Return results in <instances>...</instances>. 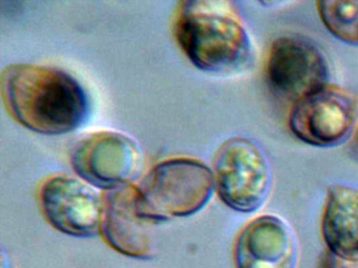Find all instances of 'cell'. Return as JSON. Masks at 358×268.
<instances>
[{"label":"cell","mask_w":358,"mask_h":268,"mask_svg":"<svg viewBox=\"0 0 358 268\" xmlns=\"http://www.w3.org/2000/svg\"><path fill=\"white\" fill-rule=\"evenodd\" d=\"M1 96L12 117L45 135L78 129L89 117L87 92L73 75L56 67L12 64L1 73Z\"/></svg>","instance_id":"6da1fadb"},{"label":"cell","mask_w":358,"mask_h":268,"mask_svg":"<svg viewBox=\"0 0 358 268\" xmlns=\"http://www.w3.org/2000/svg\"><path fill=\"white\" fill-rule=\"evenodd\" d=\"M224 2L180 3L173 33L188 60L203 71L231 73L246 66L252 52L248 31Z\"/></svg>","instance_id":"7a4b0ae2"},{"label":"cell","mask_w":358,"mask_h":268,"mask_svg":"<svg viewBox=\"0 0 358 268\" xmlns=\"http://www.w3.org/2000/svg\"><path fill=\"white\" fill-rule=\"evenodd\" d=\"M215 191L213 171L187 157L157 163L137 186L141 213L155 224L199 213Z\"/></svg>","instance_id":"3957f363"},{"label":"cell","mask_w":358,"mask_h":268,"mask_svg":"<svg viewBox=\"0 0 358 268\" xmlns=\"http://www.w3.org/2000/svg\"><path fill=\"white\" fill-rule=\"evenodd\" d=\"M215 190L229 209L250 214L267 202L273 173L263 149L252 140L234 137L223 142L213 161Z\"/></svg>","instance_id":"277c9868"},{"label":"cell","mask_w":358,"mask_h":268,"mask_svg":"<svg viewBox=\"0 0 358 268\" xmlns=\"http://www.w3.org/2000/svg\"><path fill=\"white\" fill-rule=\"evenodd\" d=\"M328 62L322 50L307 38L282 36L268 52L266 77L272 91L295 103L329 85Z\"/></svg>","instance_id":"5b68a950"},{"label":"cell","mask_w":358,"mask_h":268,"mask_svg":"<svg viewBox=\"0 0 358 268\" xmlns=\"http://www.w3.org/2000/svg\"><path fill=\"white\" fill-rule=\"evenodd\" d=\"M357 115L355 98L341 88L328 85L293 104L289 128L305 144L334 148L351 135Z\"/></svg>","instance_id":"8992f818"},{"label":"cell","mask_w":358,"mask_h":268,"mask_svg":"<svg viewBox=\"0 0 358 268\" xmlns=\"http://www.w3.org/2000/svg\"><path fill=\"white\" fill-rule=\"evenodd\" d=\"M79 177L95 188L112 191L131 184L141 165V152L125 134L100 131L79 140L71 151Z\"/></svg>","instance_id":"52a82bcc"},{"label":"cell","mask_w":358,"mask_h":268,"mask_svg":"<svg viewBox=\"0 0 358 268\" xmlns=\"http://www.w3.org/2000/svg\"><path fill=\"white\" fill-rule=\"evenodd\" d=\"M38 199L48 223L62 234L77 238L100 234L103 198L81 178L51 176L41 184Z\"/></svg>","instance_id":"ba28073f"},{"label":"cell","mask_w":358,"mask_h":268,"mask_svg":"<svg viewBox=\"0 0 358 268\" xmlns=\"http://www.w3.org/2000/svg\"><path fill=\"white\" fill-rule=\"evenodd\" d=\"M152 225L140 209L137 186L127 184L104 195L100 234L117 253L150 259L155 253Z\"/></svg>","instance_id":"9c48e42d"},{"label":"cell","mask_w":358,"mask_h":268,"mask_svg":"<svg viewBox=\"0 0 358 268\" xmlns=\"http://www.w3.org/2000/svg\"><path fill=\"white\" fill-rule=\"evenodd\" d=\"M297 258L294 232L278 216L263 215L251 220L234 243L236 268H296Z\"/></svg>","instance_id":"30bf717a"},{"label":"cell","mask_w":358,"mask_h":268,"mask_svg":"<svg viewBox=\"0 0 358 268\" xmlns=\"http://www.w3.org/2000/svg\"><path fill=\"white\" fill-rule=\"evenodd\" d=\"M322 234L331 255L358 264V188L334 184L328 188Z\"/></svg>","instance_id":"8fae6325"},{"label":"cell","mask_w":358,"mask_h":268,"mask_svg":"<svg viewBox=\"0 0 358 268\" xmlns=\"http://www.w3.org/2000/svg\"><path fill=\"white\" fill-rule=\"evenodd\" d=\"M317 12L335 38L358 46V0H322L317 2Z\"/></svg>","instance_id":"7c38bea8"},{"label":"cell","mask_w":358,"mask_h":268,"mask_svg":"<svg viewBox=\"0 0 358 268\" xmlns=\"http://www.w3.org/2000/svg\"><path fill=\"white\" fill-rule=\"evenodd\" d=\"M318 268H358V264L348 263L326 251L320 258Z\"/></svg>","instance_id":"4fadbf2b"},{"label":"cell","mask_w":358,"mask_h":268,"mask_svg":"<svg viewBox=\"0 0 358 268\" xmlns=\"http://www.w3.org/2000/svg\"><path fill=\"white\" fill-rule=\"evenodd\" d=\"M1 268H14L13 263H12L10 258L6 255L5 251L1 253Z\"/></svg>","instance_id":"5bb4252c"},{"label":"cell","mask_w":358,"mask_h":268,"mask_svg":"<svg viewBox=\"0 0 358 268\" xmlns=\"http://www.w3.org/2000/svg\"><path fill=\"white\" fill-rule=\"evenodd\" d=\"M357 140H358V131H357Z\"/></svg>","instance_id":"9a60e30c"}]
</instances>
